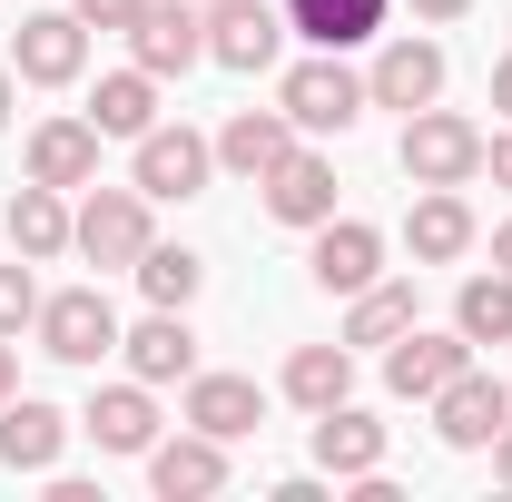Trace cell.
<instances>
[{
	"label": "cell",
	"mask_w": 512,
	"mask_h": 502,
	"mask_svg": "<svg viewBox=\"0 0 512 502\" xmlns=\"http://www.w3.org/2000/svg\"><path fill=\"white\" fill-rule=\"evenodd\" d=\"M40 325V276H30V256H10L0 266V335H30Z\"/></svg>",
	"instance_id": "cell-30"
},
{
	"label": "cell",
	"mask_w": 512,
	"mask_h": 502,
	"mask_svg": "<svg viewBox=\"0 0 512 502\" xmlns=\"http://www.w3.org/2000/svg\"><path fill=\"white\" fill-rule=\"evenodd\" d=\"M463 365H473L463 325H453V335H424V325H404V335L384 345V384H394L404 404H434V394H444V384L463 375Z\"/></svg>",
	"instance_id": "cell-9"
},
{
	"label": "cell",
	"mask_w": 512,
	"mask_h": 502,
	"mask_svg": "<svg viewBox=\"0 0 512 502\" xmlns=\"http://www.w3.org/2000/svg\"><path fill=\"white\" fill-rule=\"evenodd\" d=\"M188 424L217 443H247L266 424V384L256 375H188Z\"/></svg>",
	"instance_id": "cell-18"
},
{
	"label": "cell",
	"mask_w": 512,
	"mask_h": 502,
	"mask_svg": "<svg viewBox=\"0 0 512 502\" xmlns=\"http://www.w3.org/2000/svg\"><path fill=\"white\" fill-rule=\"evenodd\" d=\"M394 158H404L414 188H473V178H483V128L453 119V109H414Z\"/></svg>",
	"instance_id": "cell-3"
},
{
	"label": "cell",
	"mask_w": 512,
	"mask_h": 502,
	"mask_svg": "<svg viewBox=\"0 0 512 502\" xmlns=\"http://www.w3.org/2000/svg\"><path fill=\"white\" fill-rule=\"evenodd\" d=\"M148 493L158 502H207V493H227V443L217 434H178V443H148Z\"/></svg>",
	"instance_id": "cell-15"
},
{
	"label": "cell",
	"mask_w": 512,
	"mask_h": 502,
	"mask_svg": "<svg viewBox=\"0 0 512 502\" xmlns=\"http://www.w3.org/2000/svg\"><path fill=\"white\" fill-rule=\"evenodd\" d=\"M10 69H20L30 89H69V79L89 69V20H79V10H30V20L10 30Z\"/></svg>",
	"instance_id": "cell-6"
},
{
	"label": "cell",
	"mask_w": 512,
	"mask_h": 502,
	"mask_svg": "<svg viewBox=\"0 0 512 502\" xmlns=\"http://www.w3.org/2000/svg\"><path fill=\"white\" fill-rule=\"evenodd\" d=\"M10 256H30V266H50V256H69V188H30L10 197Z\"/></svg>",
	"instance_id": "cell-24"
},
{
	"label": "cell",
	"mask_w": 512,
	"mask_h": 502,
	"mask_svg": "<svg viewBox=\"0 0 512 502\" xmlns=\"http://www.w3.org/2000/svg\"><path fill=\"white\" fill-rule=\"evenodd\" d=\"M276 109L296 119V138H345V128L365 119L375 99H365V79L345 69V50H316V60H296V69H286Z\"/></svg>",
	"instance_id": "cell-1"
},
{
	"label": "cell",
	"mask_w": 512,
	"mask_h": 502,
	"mask_svg": "<svg viewBox=\"0 0 512 502\" xmlns=\"http://www.w3.org/2000/svg\"><path fill=\"white\" fill-rule=\"evenodd\" d=\"M79 434L99 443V453H148L158 443V384H99L89 394V414H79Z\"/></svg>",
	"instance_id": "cell-16"
},
{
	"label": "cell",
	"mask_w": 512,
	"mask_h": 502,
	"mask_svg": "<svg viewBox=\"0 0 512 502\" xmlns=\"http://www.w3.org/2000/svg\"><path fill=\"white\" fill-rule=\"evenodd\" d=\"M493 109H503V119H512V50H503V60H493Z\"/></svg>",
	"instance_id": "cell-36"
},
{
	"label": "cell",
	"mask_w": 512,
	"mask_h": 502,
	"mask_svg": "<svg viewBox=\"0 0 512 502\" xmlns=\"http://www.w3.org/2000/svg\"><path fill=\"white\" fill-rule=\"evenodd\" d=\"M266 217L316 237L325 217H335V158H316V148H286V158L266 168Z\"/></svg>",
	"instance_id": "cell-12"
},
{
	"label": "cell",
	"mask_w": 512,
	"mask_h": 502,
	"mask_svg": "<svg viewBox=\"0 0 512 502\" xmlns=\"http://www.w3.org/2000/svg\"><path fill=\"white\" fill-rule=\"evenodd\" d=\"M503 424H512V384L473 375V365H463V375H453L444 394H434V434H444L453 453H483V443L503 434Z\"/></svg>",
	"instance_id": "cell-10"
},
{
	"label": "cell",
	"mask_w": 512,
	"mask_h": 502,
	"mask_svg": "<svg viewBox=\"0 0 512 502\" xmlns=\"http://www.w3.org/2000/svg\"><path fill=\"white\" fill-rule=\"evenodd\" d=\"M384 10H394V0H286V30H296L306 50H365L384 30Z\"/></svg>",
	"instance_id": "cell-22"
},
{
	"label": "cell",
	"mask_w": 512,
	"mask_h": 502,
	"mask_svg": "<svg viewBox=\"0 0 512 502\" xmlns=\"http://www.w3.org/2000/svg\"><path fill=\"white\" fill-rule=\"evenodd\" d=\"M296 148V119L286 109H237V119L217 128V168L227 178H247V188H266V168Z\"/></svg>",
	"instance_id": "cell-20"
},
{
	"label": "cell",
	"mask_w": 512,
	"mask_h": 502,
	"mask_svg": "<svg viewBox=\"0 0 512 502\" xmlns=\"http://www.w3.org/2000/svg\"><path fill=\"white\" fill-rule=\"evenodd\" d=\"M483 168H493V188H512V128H503V138H483Z\"/></svg>",
	"instance_id": "cell-32"
},
{
	"label": "cell",
	"mask_w": 512,
	"mask_h": 502,
	"mask_svg": "<svg viewBox=\"0 0 512 502\" xmlns=\"http://www.w3.org/2000/svg\"><path fill=\"white\" fill-rule=\"evenodd\" d=\"M69 10H79V20H89V30H119V40H128V20H138V10H148V0H69Z\"/></svg>",
	"instance_id": "cell-31"
},
{
	"label": "cell",
	"mask_w": 512,
	"mask_h": 502,
	"mask_svg": "<svg viewBox=\"0 0 512 502\" xmlns=\"http://www.w3.org/2000/svg\"><path fill=\"white\" fill-rule=\"evenodd\" d=\"M316 473H335V483H355V473H384V424L355 404V394L316 414Z\"/></svg>",
	"instance_id": "cell-17"
},
{
	"label": "cell",
	"mask_w": 512,
	"mask_h": 502,
	"mask_svg": "<svg viewBox=\"0 0 512 502\" xmlns=\"http://www.w3.org/2000/svg\"><path fill=\"white\" fill-rule=\"evenodd\" d=\"M10 99H20V69H0V128H10Z\"/></svg>",
	"instance_id": "cell-38"
},
{
	"label": "cell",
	"mask_w": 512,
	"mask_h": 502,
	"mask_svg": "<svg viewBox=\"0 0 512 502\" xmlns=\"http://www.w3.org/2000/svg\"><path fill=\"white\" fill-rule=\"evenodd\" d=\"M453 325H463V345H512V276H463V296H453Z\"/></svg>",
	"instance_id": "cell-27"
},
{
	"label": "cell",
	"mask_w": 512,
	"mask_h": 502,
	"mask_svg": "<svg viewBox=\"0 0 512 502\" xmlns=\"http://www.w3.org/2000/svg\"><path fill=\"white\" fill-rule=\"evenodd\" d=\"M483 453H493V483H503V493H512V424H503V434H493V443H483Z\"/></svg>",
	"instance_id": "cell-33"
},
{
	"label": "cell",
	"mask_w": 512,
	"mask_h": 502,
	"mask_svg": "<svg viewBox=\"0 0 512 502\" xmlns=\"http://www.w3.org/2000/svg\"><path fill=\"white\" fill-rule=\"evenodd\" d=\"M30 335H40L50 365H109L128 325H119V306H109L99 286H60V296H40V325H30Z\"/></svg>",
	"instance_id": "cell-2"
},
{
	"label": "cell",
	"mask_w": 512,
	"mask_h": 502,
	"mask_svg": "<svg viewBox=\"0 0 512 502\" xmlns=\"http://www.w3.org/2000/svg\"><path fill=\"white\" fill-rule=\"evenodd\" d=\"M306 276H316L325 296H365L384 276V237L365 227V217H325L316 227V256H306Z\"/></svg>",
	"instance_id": "cell-14"
},
{
	"label": "cell",
	"mask_w": 512,
	"mask_h": 502,
	"mask_svg": "<svg viewBox=\"0 0 512 502\" xmlns=\"http://www.w3.org/2000/svg\"><path fill=\"white\" fill-rule=\"evenodd\" d=\"M404 10H414V20H463L473 0H404Z\"/></svg>",
	"instance_id": "cell-35"
},
{
	"label": "cell",
	"mask_w": 512,
	"mask_h": 502,
	"mask_svg": "<svg viewBox=\"0 0 512 502\" xmlns=\"http://www.w3.org/2000/svg\"><path fill=\"white\" fill-rule=\"evenodd\" d=\"M207 60L217 69H276L286 60V10H266V0H207Z\"/></svg>",
	"instance_id": "cell-8"
},
{
	"label": "cell",
	"mask_w": 512,
	"mask_h": 502,
	"mask_svg": "<svg viewBox=\"0 0 512 502\" xmlns=\"http://www.w3.org/2000/svg\"><path fill=\"white\" fill-rule=\"evenodd\" d=\"M10 394H20V345L0 335V404H10Z\"/></svg>",
	"instance_id": "cell-34"
},
{
	"label": "cell",
	"mask_w": 512,
	"mask_h": 502,
	"mask_svg": "<svg viewBox=\"0 0 512 502\" xmlns=\"http://www.w3.org/2000/svg\"><path fill=\"white\" fill-rule=\"evenodd\" d=\"M60 453H69V414L60 404H40V394H10V404H0V463H10V473H50Z\"/></svg>",
	"instance_id": "cell-19"
},
{
	"label": "cell",
	"mask_w": 512,
	"mask_h": 502,
	"mask_svg": "<svg viewBox=\"0 0 512 502\" xmlns=\"http://www.w3.org/2000/svg\"><path fill=\"white\" fill-rule=\"evenodd\" d=\"M473 207H463V188H424L414 197V217H404V247H414V266H453V256H473Z\"/></svg>",
	"instance_id": "cell-21"
},
{
	"label": "cell",
	"mask_w": 512,
	"mask_h": 502,
	"mask_svg": "<svg viewBox=\"0 0 512 502\" xmlns=\"http://www.w3.org/2000/svg\"><path fill=\"white\" fill-rule=\"evenodd\" d=\"M345 345H394V335H404V325H414V286H365V296H345Z\"/></svg>",
	"instance_id": "cell-29"
},
{
	"label": "cell",
	"mask_w": 512,
	"mask_h": 502,
	"mask_svg": "<svg viewBox=\"0 0 512 502\" xmlns=\"http://www.w3.org/2000/svg\"><path fill=\"white\" fill-rule=\"evenodd\" d=\"M148 188H99L89 178V197H79V217H69V247L89 256V266H138L148 256Z\"/></svg>",
	"instance_id": "cell-4"
},
{
	"label": "cell",
	"mask_w": 512,
	"mask_h": 502,
	"mask_svg": "<svg viewBox=\"0 0 512 502\" xmlns=\"http://www.w3.org/2000/svg\"><path fill=\"white\" fill-rule=\"evenodd\" d=\"M128 50L148 79H188L207 60V0H148L138 20H128Z\"/></svg>",
	"instance_id": "cell-5"
},
{
	"label": "cell",
	"mask_w": 512,
	"mask_h": 502,
	"mask_svg": "<svg viewBox=\"0 0 512 502\" xmlns=\"http://www.w3.org/2000/svg\"><path fill=\"white\" fill-rule=\"evenodd\" d=\"M128 276H138L148 306H197V286H207V266H197L188 247H158V237H148V256H138Z\"/></svg>",
	"instance_id": "cell-28"
},
{
	"label": "cell",
	"mask_w": 512,
	"mask_h": 502,
	"mask_svg": "<svg viewBox=\"0 0 512 502\" xmlns=\"http://www.w3.org/2000/svg\"><path fill=\"white\" fill-rule=\"evenodd\" d=\"M207 178H217V138H197V128H148L138 138V178L128 188H148V207L158 197H207Z\"/></svg>",
	"instance_id": "cell-7"
},
{
	"label": "cell",
	"mask_w": 512,
	"mask_h": 502,
	"mask_svg": "<svg viewBox=\"0 0 512 502\" xmlns=\"http://www.w3.org/2000/svg\"><path fill=\"white\" fill-rule=\"evenodd\" d=\"M365 99H375V109H404V119L434 109V99H444V50H434V40H384L375 69H365Z\"/></svg>",
	"instance_id": "cell-11"
},
{
	"label": "cell",
	"mask_w": 512,
	"mask_h": 502,
	"mask_svg": "<svg viewBox=\"0 0 512 502\" xmlns=\"http://www.w3.org/2000/svg\"><path fill=\"white\" fill-rule=\"evenodd\" d=\"M355 394V345L335 335V345H296L286 355V404H306V414H325V404H345Z\"/></svg>",
	"instance_id": "cell-26"
},
{
	"label": "cell",
	"mask_w": 512,
	"mask_h": 502,
	"mask_svg": "<svg viewBox=\"0 0 512 502\" xmlns=\"http://www.w3.org/2000/svg\"><path fill=\"white\" fill-rule=\"evenodd\" d=\"M493 266H503V276H512V217H503V227H493Z\"/></svg>",
	"instance_id": "cell-37"
},
{
	"label": "cell",
	"mask_w": 512,
	"mask_h": 502,
	"mask_svg": "<svg viewBox=\"0 0 512 502\" xmlns=\"http://www.w3.org/2000/svg\"><path fill=\"white\" fill-rule=\"evenodd\" d=\"M89 128H99V138H148V128H158V79H148V69H109V79L89 89Z\"/></svg>",
	"instance_id": "cell-25"
},
{
	"label": "cell",
	"mask_w": 512,
	"mask_h": 502,
	"mask_svg": "<svg viewBox=\"0 0 512 502\" xmlns=\"http://www.w3.org/2000/svg\"><path fill=\"white\" fill-rule=\"evenodd\" d=\"M119 355H128V375H138V384H188V375H197L188 306H148V315L119 335Z\"/></svg>",
	"instance_id": "cell-13"
},
{
	"label": "cell",
	"mask_w": 512,
	"mask_h": 502,
	"mask_svg": "<svg viewBox=\"0 0 512 502\" xmlns=\"http://www.w3.org/2000/svg\"><path fill=\"white\" fill-rule=\"evenodd\" d=\"M30 178L40 188H89L99 178V128L89 119H40L30 128Z\"/></svg>",
	"instance_id": "cell-23"
}]
</instances>
